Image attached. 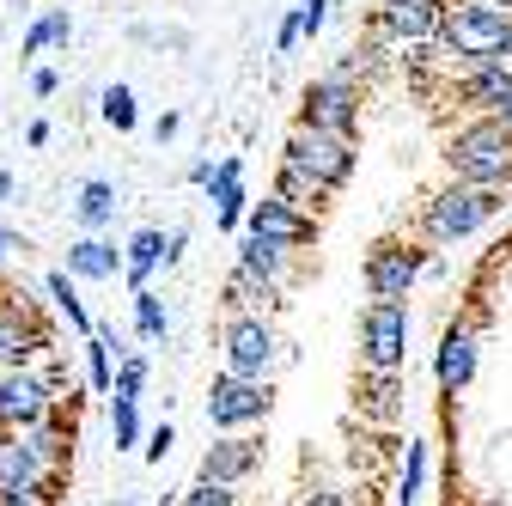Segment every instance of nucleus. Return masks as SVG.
Returning <instances> with one entry per match:
<instances>
[{
    "mask_svg": "<svg viewBox=\"0 0 512 506\" xmlns=\"http://www.w3.org/2000/svg\"><path fill=\"white\" fill-rule=\"evenodd\" d=\"M74 458V415H43L31 427H0V488H61Z\"/></svg>",
    "mask_w": 512,
    "mask_h": 506,
    "instance_id": "nucleus-1",
    "label": "nucleus"
},
{
    "mask_svg": "<svg viewBox=\"0 0 512 506\" xmlns=\"http://www.w3.org/2000/svg\"><path fill=\"white\" fill-rule=\"evenodd\" d=\"M433 43L452 61H500L512 49V0H445Z\"/></svg>",
    "mask_w": 512,
    "mask_h": 506,
    "instance_id": "nucleus-2",
    "label": "nucleus"
},
{
    "mask_svg": "<svg viewBox=\"0 0 512 506\" xmlns=\"http://www.w3.org/2000/svg\"><path fill=\"white\" fill-rule=\"evenodd\" d=\"M506 214V189H488V183H445L439 196H427L421 202V220H415V232H421V244H464V238H476L482 226H494Z\"/></svg>",
    "mask_w": 512,
    "mask_h": 506,
    "instance_id": "nucleus-3",
    "label": "nucleus"
},
{
    "mask_svg": "<svg viewBox=\"0 0 512 506\" xmlns=\"http://www.w3.org/2000/svg\"><path fill=\"white\" fill-rule=\"evenodd\" d=\"M445 165L458 183H488V189H512V129L494 116H470L445 135Z\"/></svg>",
    "mask_w": 512,
    "mask_h": 506,
    "instance_id": "nucleus-4",
    "label": "nucleus"
},
{
    "mask_svg": "<svg viewBox=\"0 0 512 506\" xmlns=\"http://www.w3.org/2000/svg\"><path fill=\"white\" fill-rule=\"evenodd\" d=\"M220 348H226V372H244V378H269L281 366L275 318H256V311H226Z\"/></svg>",
    "mask_w": 512,
    "mask_h": 506,
    "instance_id": "nucleus-5",
    "label": "nucleus"
},
{
    "mask_svg": "<svg viewBox=\"0 0 512 506\" xmlns=\"http://www.w3.org/2000/svg\"><path fill=\"white\" fill-rule=\"evenodd\" d=\"M409 305L403 299H372L360 311V366H378V372H403L409 360Z\"/></svg>",
    "mask_w": 512,
    "mask_h": 506,
    "instance_id": "nucleus-6",
    "label": "nucleus"
},
{
    "mask_svg": "<svg viewBox=\"0 0 512 506\" xmlns=\"http://www.w3.org/2000/svg\"><path fill=\"white\" fill-rule=\"evenodd\" d=\"M281 165H293V171H305V177H317L336 196V189L354 177V141H342V135H324V129H305V122H293V135H287V147H281Z\"/></svg>",
    "mask_w": 512,
    "mask_h": 506,
    "instance_id": "nucleus-7",
    "label": "nucleus"
},
{
    "mask_svg": "<svg viewBox=\"0 0 512 506\" xmlns=\"http://www.w3.org/2000/svg\"><path fill=\"white\" fill-rule=\"evenodd\" d=\"M269 409H275V385H269V378L220 372L214 385H208V427H214V433L256 427V421H269Z\"/></svg>",
    "mask_w": 512,
    "mask_h": 506,
    "instance_id": "nucleus-8",
    "label": "nucleus"
},
{
    "mask_svg": "<svg viewBox=\"0 0 512 506\" xmlns=\"http://www.w3.org/2000/svg\"><path fill=\"white\" fill-rule=\"evenodd\" d=\"M61 403V378L55 372H37L31 360L25 366H0V427H31L43 415H55Z\"/></svg>",
    "mask_w": 512,
    "mask_h": 506,
    "instance_id": "nucleus-9",
    "label": "nucleus"
},
{
    "mask_svg": "<svg viewBox=\"0 0 512 506\" xmlns=\"http://www.w3.org/2000/svg\"><path fill=\"white\" fill-rule=\"evenodd\" d=\"M366 293L372 299H409V287L427 275V244L421 238H378L366 250Z\"/></svg>",
    "mask_w": 512,
    "mask_h": 506,
    "instance_id": "nucleus-10",
    "label": "nucleus"
},
{
    "mask_svg": "<svg viewBox=\"0 0 512 506\" xmlns=\"http://www.w3.org/2000/svg\"><path fill=\"white\" fill-rule=\"evenodd\" d=\"M299 122H305V129H324V135L354 141V129H360V86L342 80V74L330 68L324 80H311V86H305V98H299Z\"/></svg>",
    "mask_w": 512,
    "mask_h": 506,
    "instance_id": "nucleus-11",
    "label": "nucleus"
},
{
    "mask_svg": "<svg viewBox=\"0 0 512 506\" xmlns=\"http://www.w3.org/2000/svg\"><path fill=\"white\" fill-rule=\"evenodd\" d=\"M49 348H55V336L43 324V311L19 287H0V366H25Z\"/></svg>",
    "mask_w": 512,
    "mask_h": 506,
    "instance_id": "nucleus-12",
    "label": "nucleus"
},
{
    "mask_svg": "<svg viewBox=\"0 0 512 506\" xmlns=\"http://www.w3.org/2000/svg\"><path fill=\"white\" fill-rule=\"evenodd\" d=\"M439 13H445V0H384V7H372V37L384 49H421L433 43Z\"/></svg>",
    "mask_w": 512,
    "mask_h": 506,
    "instance_id": "nucleus-13",
    "label": "nucleus"
},
{
    "mask_svg": "<svg viewBox=\"0 0 512 506\" xmlns=\"http://www.w3.org/2000/svg\"><path fill=\"white\" fill-rule=\"evenodd\" d=\"M458 86H452V98L464 104V110H476V116H494V122H506L512 129V68L506 61H458Z\"/></svg>",
    "mask_w": 512,
    "mask_h": 506,
    "instance_id": "nucleus-14",
    "label": "nucleus"
},
{
    "mask_svg": "<svg viewBox=\"0 0 512 506\" xmlns=\"http://www.w3.org/2000/svg\"><path fill=\"white\" fill-rule=\"evenodd\" d=\"M238 232H256V238H275V244L305 250V244H317V214H299V208H287L281 196H263V202L244 208V226H238Z\"/></svg>",
    "mask_w": 512,
    "mask_h": 506,
    "instance_id": "nucleus-15",
    "label": "nucleus"
},
{
    "mask_svg": "<svg viewBox=\"0 0 512 506\" xmlns=\"http://www.w3.org/2000/svg\"><path fill=\"white\" fill-rule=\"evenodd\" d=\"M256 464H263V439H256V433H220L214 439V446L202 452V476L208 482H244Z\"/></svg>",
    "mask_w": 512,
    "mask_h": 506,
    "instance_id": "nucleus-16",
    "label": "nucleus"
},
{
    "mask_svg": "<svg viewBox=\"0 0 512 506\" xmlns=\"http://www.w3.org/2000/svg\"><path fill=\"white\" fill-rule=\"evenodd\" d=\"M354 415L378 421V427L403 421V378L397 372H378V366H360V378H354Z\"/></svg>",
    "mask_w": 512,
    "mask_h": 506,
    "instance_id": "nucleus-17",
    "label": "nucleus"
},
{
    "mask_svg": "<svg viewBox=\"0 0 512 506\" xmlns=\"http://www.w3.org/2000/svg\"><path fill=\"white\" fill-rule=\"evenodd\" d=\"M476 348H482V342H476V330H470V324H452V330L439 336L433 372H439V391H445V397H458L470 378H476Z\"/></svg>",
    "mask_w": 512,
    "mask_h": 506,
    "instance_id": "nucleus-18",
    "label": "nucleus"
},
{
    "mask_svg": "<svg viewBox=\"0 0 512 506\" xmlns=\"http://www.w3.org/2000/svg\"><path fill=\"white\" fill-rule=\"evenodd\" d=\"M202 189L214 196V226H220V232H238V226H244V208H250V196H244V159L226 153V159L208 171Z\"/></svg>",
    "mask_w": 512,
    "mask_h": 506,
    "instance_id": "nucleus-19",
    "label": "nucleus"
},
{
    "mask_svg": "<svg viewBox=\"0 0 512 506\" xmlns=\"http://www.w3.org/2000/svg\"><path fill=\"white\" fill-rule=\"evenodd\" d=\"M238 263H244V269H256L263 281H275V287L287 293V281L299 275V250H293V244H275V238L244 232V238H238Z\"/></svg>",
    "mask_w": 512,
    "mask_h": 506,
    "instance_id": "nucleus-20",
    "label": "nucleus"
},
{
    "mask_svg": "<svg viewBox=\"0 0 512 506\" xmlns=\"http://www.w3.org/2000/svg\"><path fill=\"white\" fill-rule=\"evenodd\" d=\"M220 305H226V311H256V318H275V311H281V287L263 281L256 269H244V263H232V275H226V287H220Z\"/></svg>",
    "mask_w": 512,
    "mask_h": 506,
    "instance_id": "nucleus-21",
    "label": "nucleus"
},
{
    "mask_svg": "<svg viewBox=\"0 0 512 506\" xmlns=\"http://www.w3.org/2000/svg\"><path fill=\"white\" fill-rule=\"evenodd\" d=\"M68 275L74 281H116L122 275V250L104 232H86V238L68 244Z\"/></svg>",
    "mask_w": 512,
    "mask_h": 506,
    "instance_id": "nucleus-22",
    "label": "nucleus"
},
{
    "mask_svg": "<svg viewBox=\"0 0 512 506\" xmlns=\"http://www.w3.org/2000/svg\"><path fill=\"white\" fill-rule=\"evenodd\" d=\"M275 196L287 208H299V214H324L330 208V189L317 177H305V171H293V165H275Z\"/></svg>",
    "mask_w": 512,
    "mask_h": 506,
    "instance_id": "nucleus-23",
    "label": "nucleus"
},
{
    "mask_svg": "<svg viewBox=\"0 0 512 506\" xmlns=\"http://www.w3.org/2000/svg\"><path fill=\"white\" fill-rule=\"evenodd\" d=\"M116 183H104V177H92V183H80V202H74V220L86 226V232H104L110 220H116Z\"/></svg>",
    "mask_w": 512,
    "mask_h": 506,
    "instance_id": "nucleus-24",
    "label": "nucleus"
},
{
    "mask_svg": "<svg viewBox=\"0 0 512 506\" xmlns=\"http://www.w3.org/2000/svg\"><path fill=\"white\" fill-rule=\"evenodd\" d=\"M43 287H49V299H55V311H61V318H68V324H74L80 336H92V311H86V299H80L74 275H68V269H55V275H49Z\"/></svg>",
    "mask_w": 512,
    "mask_h": 506,
    "instance_id": "nucleus-25",
    "label": "nucleus"
},
{
    "mask_svg": "<svg viewBox=\"0 0 512 506\" xmlns=\"http://www.w3.org/2000/svg\"><path fill=\"white\" fill-rule=\"evenodd\" d=\"M68 37H74V13L68 7H49L31 31H25V55H43V49H68Z\"/></svg>",
    "mask_w": 512,
    "mask_h": 506,
    "instance_id": "nucleus-26",
    "label": "nucleus"
},
{
    "mask_svg": "<svg viewBox=\"0 0 512 506\" xmlns=\"http://www.w3.org/2000/svg\"><path fill=\"white\" fill-rule=\"evenodd\" d=\"M135 336H141V342H165V336H171V311H165V299H159L153 287L135 293Z\"/></svg>",
    "mask_w": 512,
    "mask_h": 506,
    "instance_id": "nucleus-27",
    "label": "nucleus"
},
{
    "mask_svg": "<svg viewBox=\"0 0 512 506\" xmlns=\"http://www.w3.org/2000/svg\"><path fill=\"white\" fill-rule=\"evenodd\" d=\"M98 116L110 122L116 135H128V129L141 122V104H135V92H128V86H104V92H98Z\"/></svg>",
    "mask_w": 512,
    "mask_h": 506,
    "instance_id": "nucleus-28",
    "label": "nucleus"
},
{
    "mask_svg": "<svg viewBox=\"0 0 512 506\" xmlns=\"http://www.w3.org/2000/svg\"><path fill=\"white\" fill-rule=\"evenodd\" d=\"M110 348H116L110 330H92V336H86V378H92V391H98V397H110V372H116Z\"/></svg>",
    "mask_w": 512,
    "mask_h": 506,
    "instance_id": "nucleus-29",
    "label": "nucleus"
},
{
    "mask_svg": "<svg viewBox=\"0 0 512 506\" xmlns=\"http://www.w3.org/2000/svg\"><path fill=\"white\" fill-rule=\"evenodd\" d=\"M427 494V446L421 439H409V452H403V470H397V500L415 506Z\"/></svg>",
    "mask_w": 512,
    "mask_h": 506,
    "instance_id": "nucleus-30",
    "label": "nucleus"
},
{
    "mask_svg": "<svg viewBox=\"0 0 512 506\" xmlns=\"http://www.w3.org/2000/svg\"><path fill=\"white\" fill-rule=\"evenodd\" d=\"M110 433H116V452L141 446V403L135 397H110Z\"/></svg>",
    "mask_w": 512,
    "mask_h": 506,
    "instance_id": "nucleus-31",
    "label": "nucleus"
},
{
    "mask_svg": "<svg viewBox=\"0 0 512 506\" xmlns=\"http://www.w3.org/2000/svg\"><path fill=\"white\" fill-rule=\"evenodd\" d=\"M177 506H238V488H232V482H208V476H196V488H183Z\"/></svg>",
    "mask_w": 512,
    "mask_h": 506,
    "instance_id": "nucleus-32",
    "label": "nucleus"
},
{
    "mask_svg": "<svg viewBox=\"0 0 512 506\" xmlns=\"http://www.w3.org/2000/svg\"><path fill=\"white\" fill-rule=\"evenodd\" d=\"M293 13H299V43H305V37H317L330 25V0H299Z\"/></svg>",
    "mask_w": 512,
    "mask_h": 506,
    "instance_id": "nucleus-33",
    "label": "nucleus"
},
{
    "mask_svg": "<svg viewBox=\"0 0 512 506\" xmlns=\"http://www.w3.org/2000/svg\"><path fill=\"white\" fill-rule=\"evenodd\" d=\"M171 446H177V427H171V421H159V427L147 433V446H141V458H147V464H165V458H171Z\"/></svg>",
    "mask_w": 512,
    "mask_h": 506,
    "instance_id": "nucleus-34",
    "label": "nucleus"
},
{
    "mask_svg": "<svg viewBox=\"0 0 512 506\" xmlns=\"http://www.w3.org/2000/svg\"><path fill=\"white\" fill-rule=\"evenodd\" d=\"M61 488H0V506H55Z\"/></svg>",
    "mask_w": 512,
    "mask_h": 506,
    "instance_id": "nucleus-35",
    "label": "nucleus"
},
{
    "mask_svg": "<svg viewBox=\"0 0 512 506\" xmlns=\"http://www.w3.org/2000/svg\"><path fill=\"white\" fill-rule=\"evenodd\" d=\"M275 49H281V55H293V49H299V13H287V19H281V31H275Z\"/></svg>",
    "mask_w": 512,
    "mask_h": 506,
    "instance_id": "nucleus-36",
    "label": "nucleus"
},
{
    "mask_svg": "<svg viewBox=\"0 0 512 506\" xmlns=\"http://www.w3.org/2000/svg\"><path fill=\"white\" fill-rule=\"evenodd\" d=\"M55 86H61V74H55V68H37V74H31V92H37V98H49Z\"/></svg>",
    "mask_w": 512,
    "mask_h": 506,
    "instance_id": "nucleus-37",
    "label": "nucleus"
},
{
    "mask_svg": "<svg viewBox=\"0 0 512 506\" xmlns=\"http://www.w3.org/2000/svg\"><path fill=\"white\" fill-rule=\"evenodd\" d=\"M177 129H183V116H177V110H165V116H159V122H153V135H159V141H171V135H177Z\"/></svg>",
    "mask_w": 512,
    "mask_h": 506,
    "instance_id": "nucleus-38",
    "label": "nucleus"
},
{
    "mask_svg": "<svg viewBox=\"0 0 512 506\" xmlns=\"http://www.w3.org/2000/svg\"><path fill=\"white\" fill-rule=\"evenodd\" d=\"M305 506H348L342 494H330V488H317V494H305Z\"/></svg>",
    "mask_w": 512,
    "mask_h": 506,
    "instance_id": "nucleus-39",
    "label": "nucleus"
},
{
    "mask_svg": "<svg viewBox=\"0 0 512 506\" xmlns=\"http://www.w3.org/2000/svg\"><path fill=\"white\" fill-rule=\"evenodd\" d=\"M7 250H25V238H19V232H7V226H0V257H7Z\"/></svg>",
    "mask_w": 512,
    "mask_h": 506,
    "instance_id": "nucleus-40",
    "label": "nucleus"
},
{
    "mask_svg": "<svg viewBox=\"0 0 512 506\" xmlns=\"http://www.w3.org/2000/svg\"><path fill=\"white\" fill-rule=\"evenodd\" d=\"M13 189H19V183H13V171H0V196H13Z\"/></svg>",
    "mask_w": 512,
    "mask_h": 506,
    "instance_id": "nucleus-41",
    "label": "nucleus"
},
{
    "mask_svg": "<svg viewBox=\"0 0 512 506\" xmlns=\"http://www.w3.org/2000/svg\"><path fill=\"white\" fill-rule=\"evenodd\" d=\"M0 287H7V281H0Z\"/></svg>",
    "mask_w": 512,
    "mask_h": 506,
    "instance_id": "nucleus-42",
    "label": "nucleus"
}]
</instances>
